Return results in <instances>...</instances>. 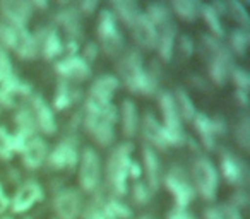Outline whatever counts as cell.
I'll use <instances>...</instances> for the list:
<instances>
[{
    "label": "cell",
    "instance_id": "6f0895ef",
    "mask_svg": "<svg viewBox=\"0 0 250 219\" xmlns=\"http://www.w3.org/2000/svg\"><path fill=\"white\" fill-rule=\"evenodd\" d=\"M139 219H151V218H149V216H141Z\"/></svg>",
    "mask_w": 250,
    "mask_h": 219
},
{
    "label": "cell",
    "instance_id": "cb8c5ba5",
    "mask_svg": "<svg viewBox=\"0 0 250 219\" xmlns=\"http://www.w3.org/2000/svg\"><path fill=\"white\" fill-rule=\"evenodd\" d=\"M143 161H144V171H146V180H147L146 185L154 194L160 188L163 175H161V164L156 151L151 146H147V144H144L143 147Z\"/></svg>",
    "mask_w": 250,
    "mask_h": 219
},
{
    "label": "cell",
    "instance_id": "816d5d0a",
    "mask_svg": "<svg viewBox=\"0 0 250 219\" xmlns=\"http://www.w3.org/2000/svg\"><path fill=\"white\" fill-rule=\"evenodd\" d=\"M167 219H194V216H192L188 211H182V209L173 207L170 212H168Z\"/></svg>",
    "mask_w": 250,
    "mask_h": 219
},
{
    "label": "cell",
    "instance_id": "836d02e7",
    "mask_svg": "<svg viewBox=\"0 0 250 219\" xmlns=\"http://www.w3.org/2000/svg\"><path fill=\"white\" fill-rule=\"evenodd\" d=\"M146 18L153 22L156 28L167 24L168 21H171V11L167 4H161V2H154V4H149L144 11Z\"/></svg>",
    "mask_w": 250,
    "mask_h": 219
},
{
    "label": "cell",
    "instance_id": "f1b7e54d",
    "mask_svg": "<svg viewBox=\"0 0 250 219\" xmlns=\"http://www.w3.org/2000/svg\"><path fill=\"white\" fill-rule=\"evenodd\" d=\"M79 91L74 87V82L59 79L55 89V98H53V108L55 110H67L79 100Z\"/></svg>",
    "mask_w": 250,
    "mask_h": 219
},
{
    "label": "cell",
    "instance_id": "ab89813d",
    "mask_svg": "<svg viewBox=\"0 0 250 219\" xmlns=\"http://www.w3.org/2000/svg\"><path fill=\"white\" fill-rule=\"evenodd\" d=\"M18 35H19V28L0 21V46L2 48L14 52V46L18 43Z\"/></svg>",
    "mask_w": 250,
    "mask_h": 219
},
{
    "label": "cell",
    "instance_id": "7dc6e473",
    "mask_svg": "<svg viewBox=\"0 0 250 219\" xmlns=\"http://www.w3.org/2000/svg\"><path fill=\"white\" fill-rule=\"evenodd\" d=\"M100 53V45L96 41H86V45L83 46V59L87 63H91Z\"/></svg>",
    "mask_w": 250,
    "mask_h": 219
},
{
    "label": "cell",
    "instance_id": "603a6c76",
    "mask_svg": "<svg viewBox=\"0 0 250 219\" xmlns=\"http://www.w3.org/2000/svg\"><path fill=\"white\" fill-rule=\"evenodd\" d=\"M141 130H143V136L151 146H154L156 149L165 151L168 149L167 136H165L163 125L158 122V119L151 112H146L143 117V123H141ZM147 144V146H149Z\"/></svg>",
    "mask_w": 250,
    "mask_h": 219
},
{
    "label": "cell",
    "instance_id": "d6a6232c",
    "mask_svg": "<svg viewBox=\"0 0 250 219\" xmlns=\"http://www.w3.org/2000/svg\"><path fill=\"white\" fill-rule=\"evenodd\" d=\"M173 100H175V104H177V110H178L180 119L187 120V122H192V119L195 117L197 110H195L194 101L190 100V96L187 94V91L177 89L173 94Z\"/></svg>",
    "mask_w": 250,
    "mask_h": 219
},
{
    "label": "cell",
    "instance_id": "b9f144b4",
    "mask_svg": "<svg viewBox=\"0 0 250 219\" xmlns=\"http://www.w3.org/2000/svg\"><path fill=\"white\" fill-rule=\"evenodd\" d=\"M229 77L233 79L235 82L236 89L240 91H249L250 87V76L243 67H233L231 72H229Z\"/></svg>",
    "mask_w": 250,
    "mask_h": 219
},
{
    "label": "cell",
    "instance_id": "30bf717a",
    "mask_svg": "<svg viewBox=\"0 0 250 219\" xmlns=\"http://www.w3.org/2000/svg\"><path fill=\"white\" fill-rule=\"evenodd\" d=\"M79 185L84 192H96L101 180V159L93 147H86L79 154Z\"/></svg>",
    "mask_w": 250,
    "mask_h": 219
},
{
    "label": "cell",
    "instance_id": "4fadbf2b",
    "mask_svg": "<svg viewBox=\"0 0 250 219\" xmlns=\"http://www.w3.org/2000/svg\"><path fill=\"white\" fill-rule=\"evenodd\" d=\"M55 72L60 79L69 82H81L91 77V67L83 57L67 55L55 63Z\"/></svg>",
    "mask_w": 250,
    "mask_h": 219
},
{
    "label": "cell",
    "instance_id": "44dd1931",
    "mask_svg": "<svg viewBox=\"0 0 250 219\" xmlns=\"http://www.w3.org/2000/svg\"><path fill=\"white\" fill-rule=\"evenodd\" d=\"M46 156H48V144L45 142V139H42L38 136L29 139L21 153L22 164L28 170H38V168H42L43 163L46 161Z\"/></svg>",
    "mask_w": 250,
    "mask_h": 219
},
{
    "label": "cell",
    "instance_id": "681fc988",
    "mask_svg": "<svg viewBox=\"0 0 250 219\" xmlns=\"http://www.w3.org/2000/svg\"><path fill=\"white\" fill-rule=\"evenodd\" d=\"M76 7H77V11H79V14L89 16L98 9V2L96 0H83L79 5H76Z\"/></svg>",
    "mask_w": 250,
    "mask_h": 219
},
{
    "label": "cell",
    "instance_id": "bcb514c9",
    "mask_svg": "<svg viewBox=\"0 0 250 219\" xmlns=\"http://www.w3.org/2000/svg\"><path fill=\"white\" fill-rule=\"evenodd\" d=\"M228 204L233 205L235 209H238V211H242V209H245L247 205H249V194H247L243 188H240V190H236L235 194L231 195Z\"/></svg>",
    "mask_w": 250,
    "mask_h": 219
},
{
    "label": "cell",
    "instance_id": "74e56055",
    "mask_svg": "<svg viewBox=\"0 0 250 219\" xmlns=\"http://www.w3.org/2000/svg\"><path fill=\"white\" fill-rule=\"evenodd\" d=\"M250 45V33L249 29H242V28H235L229 33V46L236 55L243 57L247 53V48ZM229 50V52H231Z\"/></svg>",
    "mask_w": 250,
    "mask_h": 219
},
{
    "label": "cell",
    "instance_id": "d4e9b609",
    "mask_svg": "<svg viewBox=\"0 0 250 219\" xmlns=\"http://www.w3.org/2000/svg\"><path fill=\"white\" fill-rule=\"evenodd\" d=\"M156 29H158L156 52L161 60L170 62L173 59L175 41H177V24L173 21H168L167 24L160 26Z\"/></svg>",
    "mask_w": 250,
    "mask_h": 219
},
{
    "label": "cell",
    "instance_id": "f546056e",
    "mask_svg": "<svg viewBox=\"0 0 250 219\" xmlns=\"http://www.w3.org/2000/svg\"><path fill=\"white\" fill-rule=\"evenodd\" d=\"M98 204L101 205V211L104 212L106 219H130L132 218V209L127 204L120 202L117 197H110V199H103L98 197Z\"/></svg>",
    "mask_w": 250,
    "mask_h": 219
},
{
    "label": "cell",
    "instance_id": "8fae6325",
    "mask_svg": "<svg viewBox=\"0 0 250 219\" xmlns=\"http://www.w3.org/2000/svg\"><path fill=\"white\" fill-rule=\"evenodd\" d=\"M33 96V87L19 77L12 76L0 84V108H18L24 106V101Z\"/></svg>",
    "mask_w": 250,
    "mask_h": 219
},
{
    "label": "cell",
    "instance_id": "d6986e66",
    "mask_svg": "<svg viewBox=\"0 0 250 219\" xmlns=\"http://www.w3.org/2000/svg\"><path fill=\"white\" fill-rule=\"evenodd\" d=\"M130 33H132V38L141 48L144 50H153L156 48L158 41V29L149 19L146 18L144 11L137 16V19L134 21V24L130 26Z\"/></svg>",
    "mask_w": 250,
    "mask_h": 219
},
{
    "label": "cell",
    "instance_id": "9f6ffc18",
    "mask_svg": "<svg viewBox=\"0 0 250 219\" xmlns=\"http://www.w3.org/2000/svg\"><path fill=\"white\" fill-rule=\"evenodd\" d=\"M29 4H31V7H33V9H35V7H38V9H46V7H48V2H46V0H31Z\"/></svg>",
    "mask_w": 250,
    "mask_h": 219
},
{
    "label": "cell",
    "instance_id": "60d3db41",
    "mask_svg": "<svg viewBox=\"0 0 250 219\" xmlns=\"http://www.w3.org/2000/svg\"><path fill=\"white\" fill-rule=\"evenodd\" d=\"M14 158V146H12V134L5 127H0V159L9 161Z\"/></svg>",
    "mask_w": 250,
    "mask_h": 219
},
{
    "label": "cell",
    "instance_id": "4dcf8cb0",
    "mask_svg": "<svg viewBox=\"0 0 250 219\" xmlns=\"http://www.w3.org/2000/svg\"><path fill=\"white\" fill-rule=\"evenodd\" d=\"M111 9H113V16L118 18L120 21H124L127 26H132L134 21L137 19V16L141 14V7L137 5V2L134 0H113L111 2Z\"/></svg>",
    "mask_w": 250,
    "mask_h": 219
},
{
    "label": "cell",
    "instance_id": "9a60e30c",
    "mask_svg": "<svg viewBox=\"0 0 250 219\" xmlns=\"http://www.w3.org/2000/svg\"><path fill=\"white\" fill-rule=\"evenodd\" d=\"M31 14L33 7L26 0H2L0 2V16L4 22L16 26V28H28Z\"/></svg>",
    "mask_w": 250,
    "mask_h": 219
},
{
    "label": "cell",
    "instance_id": "f35d334b",
    "mask_svg": "<svg viewBox=\"0 0 250 219\" xmlns=\"http://www.w3.org/2000/svg\"><path fill=\"white\" fill-rule=\"evenodd\" d=\"M235 139H236V144H238L245 153L250 149V117L247 115V113H243L238 125H236Z\"/></svg>",
    "mask_w": 250,
    "mask_h": 219
},
{
    "label": "cell",
    "instance_id": "e0dca14e",
    "mask_svg": "<svg viewBox=\"0 0 250 219\" xmlns=\"http://www.w3.org/2000/svg\"><path fill=\"white\" fill-rule=\"evenodd\" d=\"M29 110L33 112L38 130H42L46 136H52V134L57 132V122L53 110L48 106V103H46L42 94H33L29 98Z\"/></svg>",
    "mask_w": 250,
    "mask_h": 219
},
{
    "label": "cell",
    "instance_id": "ffe728a7",
    "mask_svg": "<svg viewBox=\"0 0 250 219\" xmlns=\"http://www.w3.org/2000/svg\"><path fill=\"white\" fill-rule=\"evenodd\" d=\"M55 21H57V24L62 26L63 31L69 35V40L79 41L81 36H83V28H81V14L76 5L63 4L62 7L57 11Z\"/></svg>",
    "mask_w": 250,
    "mask_h": 219
},
{
    "label": "cell",
    "instance_id": "4316f807",
    "mask_svg": "<svg viewBox=\"0 0 250 219\" xmlns=\"http://www.w3.org/2000/svg\"><path fill=\"white\" fill-rule=\"evenodd\" d=\"M14 52L22 60L36 59L40 55V52H38V41L35 38V33H31L28 28H19L18 43L14 46Z\"/></svg>",
    "mask_w": 250,
    "mask_h": 219
},
{
    "label": "cell",
    "instance_id": "8d00e7d4",
    "mask_svg": "<svg viewBox=\"0 0 250 219\" xmlns=\"http://www.w3.org/2000/svg\"><path fill=\"white\" fill-rule=\"evenodd\" d=\"M225 14L231 16L242 29L250 28V16L247 12L245 5L242 2H238V0H228V2H225Z\"/></svg>",
    "mask_w": 250,
    "mask_h": 219
},
{
    "label": "cell",
    "instance_id": "e575fe53",
    "mask_svg": "<svg viewBox=\"0 0 250 219\" xmlns=\"http://www.w3.org/2000/svg\"><path fill=\"white\" fill-rule=\"evenodd\" d=\"M204 219H243L242 211L229 204H216L204 209Z\"/></svg>",
    "mask_w": 250,
    "mask_h": 219
},
{
    "label": "cell",
    "instance_id": "5b68a950",
    "mask_svg": "<svg viewBox=\"0 0 250 219\" xmlns=\"http://www.w3.org/2000/svg\"><path fill=\"white\" fill-rule=\"evenodd\" d=\"M158 103H160L161 115H163V130L167 136L168 146H180L187 140V136L182 127V119L178 115L177 104H175L173 94L168 91H161L158 94Z\"/></svg>",
    "mask_w": 250,
    "mask_h": 219
},
{
    "label": "cell",
    "instance_id": "ba28073f",
    "mask_svg": "<svg viewBox=\"0 0 250 219\" xmlns=\"http://www.w3.org/2000/svg\"><path fill=\"white\" fill-rule=\"evenodd\" d=\"M96 33L100 38L101 50L106 53L108 57H118L124 50V36H122L120 29L117 26V18L113 12L103 9L100 12L96 24Z\"/></svg>",
    "mask_w": 250,
    "mask_h": 219
},
{
    "label": "cell",
    "instance_id": "f907efd6",
    "mask_svg": "<svg viewBox=\"0 0 250 219\" xmlns=\"http://www.w3.org/2000/svg\"><path fill=\"white\" fill-rule=\"evenodd\" d=\"M212 127H214V134L216 136H225L228 132V125H226V120L221 117H214L212 119Z\"/></svg>",
    "mask_w": 250,
    "mask_h": 219
},
{
    "label": "cell",
    "instance_id": "11a10c76",
    "mask_svg": "<svg viewBox=\"0 0 250 219\" xmlns=\"http://www.w3.org/2000/svg\"><path fill=\"white\" fill-rule=\"evenodd\" d=\"M9 205H11V200H9L4 188H2V185H0V216H4V212L9 209Z\"/></svg>",
    "mask_w": 250,
    "mask_h": 219
},
{
    "label": "cell",
    "instance_id": "5bb4252c",
    "mask_svg": "<svg viewBox=\"0 0 250 219\" xmlns=\"http://www.w3.org/2000/svg\"><path fill=\"white\" fill-rule=\"evenodd\" d=\"M43 200V188L36 180H28L21 183L16 190L14 197L11 200V209L16 214L29 211L36 202Z\"/></svg>",
    "mask_w": 250,
    "mask_h": 219
},
{
    "label": "cell",
    "instance_id": "680465c9",
    "mask_svg": "<svg viewBox=\"0 0 250 219\" xmlns=\"http://www.w3.org/2000/svg\"><path fill=\"white\" fill-rule=\"evenodd\" d=\"M0 219H12V218H9V216H2Z\"/></svg>",
    "mask_w": 250,
    "mask_h": 219
},
{
    "label": "cell",
    "instance_id": "277c9868",
    "mask_svg": "<svg viewBox=\"0 0 250 219\" xmlns=\"http://www.w3.org/2000/svg\"><path fill=\"white\" fill-rule=\"evenodd\" d=\"M202 43H204L206 50L209 53V77L214 84L223 86L228 80L229 72L235 65H233V55L226 45H223L221 40L214 38L211 35H202Z\"/></svg>",
    "mask_w": 250,
    "mask_h": 219
},
{
    "label": "cell",
    "instance_id": "c3c4849f",
    "mask_svg": "<svg viewBox=\"0 0 250 219\" xmlns=\"http://www.w3.org/2000/svg\"><path fill=\"white\" fill-rule=\"evenodd\" d=\"M178 45H180V50L185 57H192V53H194V41H192L190 36L182 35L180 38H178Z\"/></svg>",
    "mask_w": 250,
    "mask_h": 219
},
{
    "label": "cell",
    "instance_id": "8992f818",
    "mask_svg": "<svg viewBox=\"0 0 250 219\" xmlns=\"http://www.w3.org/2000/svg\"><path fill=\"white\" fill-rule=\"evenodd\" d=\"M163 183L173 197L175 209L187 211L190 202L195 199V188L192 185L190 178H188L187 171L178 164H173L163 177Z\"/></svg>",
    "mask_w": 250,
    "mask_h": 219
},
{
    "label": "cell",
    "instance_id": "ee69618b",
    "mask_svg": "<svg viewBox=\"0 0 250 219\" xmlns=\"http://www.w3.org/2000/svg\"><path fill=\"white\" fill-rule=\"evenodd\" d=\"M132 197L134 200L137 202V204H147V202L151 200V197H153V192L149 190V187H147L146 183H143V181H136L134 183V190H132Z\"/></svg>",
    "mask_w": 250,
    "mask_h": 219
},
{
    "label": "cell",
    "instance_id": "2e32d148",
    "mask_svg": "<svg viewBox=\"0 0 250 219\" xmlns=\"http://www.w3.org/2000/svg\"><path fill=\"white\" fill-rule=\"evenodd\" d=\"M219 168H221V175L225 177V180L228 183L242 188L249 181V168H247V164L240 158H236L233 153H229V151H225L221 154Z\"/></svg>",
    "mask_w": 250,
    "mask_h": 219
},
{
    "label": "cell",
    "instance_id": "7bdbcfd3",
    "mask_svg": "<svg viewBox=\"0 0 250 219\" xmlns=\"http://www.w3.org/2000/svg\"><path fill=\"white\" fill-rule=\"evenodd\" d=\"M12 76H14V72H12L11 57H9L7 50L0 46V84L4 82V80H7L9 77H12Z\"/></svg>",
    "mask_w": 250,
    "mask_h": 219
},
{
    "label": "cell",
    "instance_id": "7402d4cb",
    "mask_svg": "<svg viewBox=\"0 0 250 219\" xmlns=\"http://www.w3.org/2000/svg\"><path fill=\"white\" fill-rule=\"evenodd\" d=\"M120 87V80L113 74H103L100 76L89 87L87 98L100 103H111V98L117 93V89Z\"/></svg>",
    "mask_w": 250,
    "mask_h": 219
},
{
    "label": "cell",
    "instance_id": "1f68e13d",
    "mask_svg": "<svg viewBox=\"0 0 250 219\" xmlns=\"http://www.w3.org/2000/svg\"><path fill=\"white\" fill-rule=\"evenodd\" d=\"M202 4L195 0H173L170 4V11H173L180 19L192 22L201 16Z\"/></svg>",
    "mask_w": 250,
    "mask_h": 219
},
{
    "label": "cell",
    "instance_id": "d590c367",
    "mask_svg": "<svg viewBox=\"0 0 250 219\" xmlns=\"http://www.w3.org/2000/svg\"><path fill=\"white\" fill-rule=\"evenodd\" d=\"M201 16L204 18L206 24L209 26L211 29L212 36L214 38H223L225 36V28H223V22H221V18H219L218 12L212 9L211 4H202V9H201Z\"/></svg>",
    "mask_w": 250,
    "mask_h": 219
},
{
    "label": "cell",
    "instance_id": "db71d44e",
    "mask_svg": "<svg viewBox=\"0 0 250 219\" xmlns=\"http://www.w3.org/2000/svg\"><path fill=\"white\" fill-rule=\"evenodd\" d=\"M235 101H236V103H240V106L247 108V106H249V91L236 89L235 91Z\"/></svg>",
    "mask_w": 250,
    "mask_h": 219
},
{
    "label": "cell",
    "instance_id": "7a4b0ae2",
    "mask_svg": "<svg viewBox=\"0 0 250 219\" xmlns=\"http://www.w3.org/2000/svg\"><path fill=\"white\" fill-rule=\"evenodd\" d=\"M132 142H122L110 153L106 159V183L113 197H124L127 194L129 166L132 163Z\"/></svg>",
    "mask_w": 250,
    "mask_h": 219
},
{
    "label": "cell",
    "instance_id": "83f0119b",
    "mask_svg": "<svg viewBox=\"0 0 250 219\" xmlns=\"http://www.w3.org/2000/svg\"><path fill=\"white\" fill-rule=\"evenodd\" d=\"M192 123H194V129L197 130L199 139H201L202 146L209 151L214 149L216 147V134H214V127H212L211 117L197 112L194 119H192Z\"/></svg>",
    "mask_w": 250,
    "mask_h": 219
},
{
    "label": "cell",
    "instance_id": "f6af8a7d",
    "mask_svg": "<svg viewBox=\"0 0 250 219\" xmlns=\"http://www.w3.org/2000/svg\"><path fill=\"white\" fill-rule=\"evenodd\" d=\"M81 219H106L104 212L101 211V205L96 200L87 204L86 207H83V212L79 216Z\"/></svg>",
    "mask_w": 250,
    "mask_h": 219
},
{
    "label": "cell",
    "instance_id": "52a82bcc",
    "mask_svg": "<svg viewBox=\"0 0 250 219\" xmlns=\"http://www.w3.org/2000/svg\"><path fill=\"white\" fill-rule=\"evenodd\" d=\"M192 180L195 183V194H199L206 200H214L218 194L219 175L216 170L214 163L209 158H197L192 164Z\"/></svg>",
    "mask_w": 250,
    "mask_h": 219
},
{
    "label": "cell",
    "instance_id": "6da1fadb",
    "mask_svg": "<svg viewBox=\"0 0 250 219\" xmlns=\"http://www.w3.org/2000/svg\"><path fill=\"white\" fill-rule=\"evenodd\" d=\"M118 80L125 84V87L132 93L146 94L151 96L158 91V72L144 69L143 55L139 50L129 48L120 53V59L117 62Z\"/></svg>",
    "mask_w": 250,
    "mask_h": 219
},
{
    "label": "cell",
    "instance_id": "ac0fdd59",
    "mask_svg": "<svg viewBox=\"0 0 250 219\" xmlns=\"http://www.w3.org/2000/svg\"><path fill=\"white\" fill-rule=\"evenodd\" d=\"M35 38L38 41V52L45 60H55L63 53V43L60 38L57 28L46 26V28H40L35 33Z\"/></svg>",
    "mask_w": 250,
    "mask_h": 219
},
{
    "label": "cell",
    "instance_id": "7c38bea8",
    "mask_svg": "<svg viewBox=\"0 0 250 219\" xmlns=\"http://www.w3.org/2000/svg\"><path fill=\"white\" fill-rule=\"evenodd\" d=\"M53 209L59 219H77L83 212V195L76 188H63L57 192Z\"/></svg>",
    "mask_w": 250,
    "mask_h": 219
},
{
    "label": "cell",
    "instance_id": "f5cc1de1",
    "mask_svg": "<svg viewBox=\"0 0 250 219\" xmlns=\"http://www.w3.org/2000/svg\"><path fill=\"white\" fill-rule=\"evenodd\" d=\"M141 175H143V168H141V164L137 163V161L132 159V163H130V166H129V178L139 181Z\"/></svg>",
    "mask_w": 250,
    "mask_h": 219
},
{
    "label": "cell",
    "instance_id": "3957f363",
    "mask_svg": "<svg viewBox=\"0 0 250 219\" xmlns=\"http://www.w3.org/2000/svg\"><path fill=\"white\" fill-rule=\"evenodd\" d=\"M118 120L117 106L113 103L103 112H84L83 127L101 147H108L115 140V123Z\"/></svg>",
    "mask_w": 250,
    "mask_h": 219
},
{
    "label": "cell",
    "instance_id": "9c48e42d",
    "mask_svg": "<svg viewBox=\"0 0 250 219\" xmlns=\"http://www.w3.org/2000/svg\"><path fill=\"white\" fill-rule=\"evenodd\" d=\"M46 164L52 170H72L79 163V147H77V137L67 136L53 147V151H48Z\"/></svg>",
    "mask_w": 250,
    "mask_h": 219
},
{
    "label": "cell",
    "instance_id": "484cf974",
    "mask_svg": "<svg viewBox=\"0 0 250 219\" xmlns=\"http://www.w3.org/2000/svg\"><path fill=\"white\" fill-rule=\"evenodd\" d=\"M120 122H122V132L125 137H134L139 130V113L137 106L132 100H124L120 110Z\"/></svg>",
    "mask_w": 250,
    "mask_h": 219
}]
</instances>
